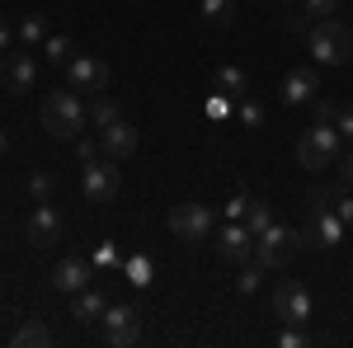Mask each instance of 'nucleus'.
I'll return each mask as SVG.
<instances>
[{
    "instance_id": "0eeeda50",
    "label": "nucleus",
    "mask_w": 353,
    "mask_h": 348,
    "mask_svg": "<svg viewBox=\"0 0 353 348\" xmlns=\"http://www.w3.org/2000/svg\"><path fill=\"white\" fill-rule=\"evenodd\" d=\"M66 85L76 94H104L109 90V66L99 57H71L66 61Z\"/></svg>"
},
{
    "instance_id": "423d86ee",
    "label": "nucleus",
    "mask_w": 353,
    "mask_h": 348,
    "mask_svg": "<svg viewBox=\"0 0 353 348\" xmlns=\"http://www.w3.org/2000/svg\"><path fill=\"white\" fill-rule=\"evenodd\" d=\"M311 311H316V301H311V292H306V283L288 278V283L273 287V316H278V325H306Z\"/></svg>"
},
{
    "instance_id": "58836bf2",
    "label": "nucleus",
    "mask_w": 353,
    "mask_h": 348,
    "mask_svg": "<svg viewBox=\"0 0 353 348\" xmlns=\"http://www.w3.org/2000/svg\"><path fill=\"white\" fill-rule=\"evenodd\" d=\"M5 151H10V136H5V127H0V156H5Z\"/></svg>"
},
{
    "instance_id": "dca6fc26",
    "label": "nucleus",
    "mask_w": 353,
    "mask_h": 348,
    "mask_svg": "<svg viewBox=\"0 0 353 348\" xmlns=\"http://www.w3.org/2000/svg\"><path fill=\"white\" fill-rule=\"evenodd\" d=\"M99 141H104V156H109V161H128L137 151V127L128 118H118V123H109V127L99 132Z\"/></svg>"
},
{
    "instance_id": "7ed1b4c3",
    "label": "nucleus",
    "mask_w": 353,
    "mask_h": 348,
    "mask_svg": "<svg viewBox=\"0 0 353 348\" xmlns=\"http://www.w3.org/2000/svg\"><path fill=\"white\" fill-rule=\"evenodd\" d=\"M339 141H344L339 127H330V123H311V127L297 136V165H306L311 174H321L325 165H334L339 156H344Z\"/></svg>"
},
{
    "instance_id": "ddd939ff",
    "label": "nucleus",
    "mask_w": 353,
    "mask_h": 348,
    "mask_svg": "<svg viewBox=\"0 0 353 348\" xmlns=\"http://www.w3.org/2000/svg\"><path fill=\"white\" fill-rule=\"evenodd\" d=\"M28 245L33 249H52L57 240H61V212H57L52 203H38L33 207V216H28Z\"/></svg>"
},
{
    "instance_id": "b1692460",
    "label": "nucleus",
    "mask_w": 353,
    "mask_h": 348,
    "mask_svg": "<svg viewBox=\"0 0 353 348\" xmlns=\"http://www.w3.org/2000/svg\"><path fill=\"white\" fill-rule=\"evenodd\" d=\"M19 43H24V48H43V43H48V24H43V14H28L24 24H19Z\"/></svg>"
},
{
    "instance_id": "aec40b11",
    "label": "nucleus",
    "mask_w": 353,
    "mask_h": 348,
    "mask_svg": "<svg viewBox=\"0 0 353 348\" xmlns=\"http://www.w3.org/2000/svg\"><path fill=\"white\" fill-rule=\"evenodd\" d=\"M198 14H203L208 28H231V19H236V0H203Z\"/></svg>"
},
{
    "instance_id": "412c9836",
    "label": "nucleus",
    "mask_w": 353,
    "mask_h": 348,
    "mask_svg": "<svg viewBox=\"0 0 353 348\" xmlns=\"http://www.w3.org/2000/svg\"><path fill=\"white\" fill-rule=\"evenodd\" d=\"M344 188H349L344 179H339V184H311V188H306V207H311V212H330V207L339 203Z\"/></svg>"
},
{
    "instance_id": "2eb2a0df",
    "label": "nucleus",
    "mask_w": 353,
    "mask_h": 348,
    "mask_svg": "<svg viewBox=\"0 0 353 348\" xmlns=\"http://www.w3.org/2000/svg\"><path fill=\"white\" fill-rule=\"evenodd\" d=\"M90 287V264H85L81 254H71V259H61V264L52 268V292H66L76 296Z\"/></svg>"
},
{
    "instance_id": "f704fd0d",
    "label": "nucleus",
    "mask_w": 353,
    "mask_h": 348,
    "mask_svg": "<svg viewBox=\"0 0 353 348\" xmlns=\"http://www.w3.org/2000/svg\"><path fill=\"white\" fill-rule=\"evenodd\" d=\"M334 127H339V136H349V141H353V104L339 108V123H334Z\"/></svg>"
},
{
    "instance_id": "393cba45",
    "label": "nucleus",
    "mask_w": 353,
    "mask_h": 348,
    "mask_svg": "<svg viewBox=\"0 0 353 348\" xmlns=\"http://www.w3.org/2000/svg\"><path fill=\"white\" fill-rule=\"evenodd\" d=\"M245 226L259 236V231H269L273 226V212H269V203H259V198H250V212H245Z\"/></svg>"
},
{
    "instance_id": "4468645a",
    "label": "nucleus",
    "mask_w": 353,
    "mask_h": 348,
    "mask_svg": "<svg viewBox=\"0 0 353 348\" xmlns=\"http://www.w3.org/2000/svg\"><path fill=\"white\" fill-rule=\"evenodd\" d=\"M33 81H38V61L28 52H5V61H0V85L14 90V94H24V90H33Z\"/></svg>"
},
{
    "instance_id": "5701e85b",
    "label": "nucleus",
    "mask_w": 353,
    "mask_h": 348,
    "mask_svg": "<svg viewBox=\"0 0 353 348\" xmlns=\"http://www.w3.org/2000/svg\"><path fill=\"white\" fill-rule=\"evenodd\" d=\"M236 287H241V296H254L259 287H264V264H259V259L241 264V278H236Z\"/></svg>"
},
{
    "instance_id": "c9c22d12",
    "label": "nucleus",
    "mask_w": 353,
    "mask_h": 348,
    "mask_svg": "<svg viewBox=\"0 0 353 348\" xmlns=\"http://www.w3.org/2000/svg\"><path fill=\"white\" fill-rule=\"evenodd\" d=\"M334 212H339V216H344V221L353 226V193H349V188L339 193V203H334Z\"/></svg>"
},
{
    "instance_id": "2f4dec72",
    "label": "nucleus",
    "mask_w": 353,
    "mask_h": 348,
    "mask_svg": "<svg viewBox=\"0 0 353 348\" xmlns=\"http://www.w3.org/2000/svg\"><path fill=\"white\" fill-rule=\"evenodd\" d=\"M81 141V161H99L104 156V141H94V136H76Z\"/></svg>"
},
{
    "instance_id": "20e7f679",
    "label": "nucleus",
    "mask_w": 353,
    "mask_h": 348,
    "mask_svg": "<svg viewBox=\"0 0 353 348\" xmlns=\"http://www.w3.org/2000/svg\"><path fill=\"white\" fill-rule=\"evenodd\" d=\"M297 249H301V231L278 226V221H273L269 231H259V236H254V259H259L264 268H288Z\"/></svg>"
},
{
    "instance_id": "4c0bfd02",
    "label": "nucleus",
    "mask_w": 353,
    "mask_h": 348,
    "mask_svg": "<svg viewBox=\"0 0 353 348\" xmlns=\"http://www.w3.org/2000/svg\"><path fill=\"white\" fill-rule=\"evenodd\" d=\"M10 43H14V28L5 24V14H0V52H10Z\"/></svg>"
},
{
    "instance_id": "cd10ccee",
    "label": "nucleus",
    "mask_w": 353,
    "mask_h": 348,
    "mask_svg": "<svg viewBox=\"0 0 353 348\" xmlns=\"http://www.w3.org/2000/svg\"><path fill=\"white\" fill-rule=\"evenodd\" d=\"M311 104H316V123H330V127L339 123V108H344L339 99H325V94H316Z\"/></svg>"
},
{
    "instance_id": "4be33fe9",
    "label": "nucleus",
    "mask_w": 353,
    "mask_h": 348,
    "mask_svg": "<svg viewBox=\"0 0 353 348\" xmlns=\"http://www.w3.org/2000/svg\"><path fill=\"white\" fill-rule=\"evenodd\" d=\"M123 118V108H118V99L113 94H94V104H90V127H109V123H118Z\"/></svg>"
},
{
    "instance_id": "e433bc0d",
    "label": "nucleus",
    "mask_w": 353,
    "mask_h": 348,
    "mask_svg": "<svg viewBox=\"0 0 353 348\" xmlns=\"http://www.w3.org/2000/svg\"><path fill=\"white\" fill-rule=\"evenodd\" d=\"M339 179H344V184L353 188V146L344 151V156H339Z\"/></svg>"
},
{
    "instance_id": "f8f14e48",
    "label": "nucleus",
    "mask_w": 353,
    "mask_h": 348,
    "mask_svg": "<svg viewBox=\"0 0 353 348\" xmlns=\"http://www.w3.org/2000/svg\"><path fill=\"white\" fill-rule=\"evenodd\" d=\"M316 90H321V76H316V66H292L288 71V81L278 85V99L288 108H301L316 99Z\"/></svg>"
},
{
    "instance_id": "bb28decb",
    "label": "nucleus",
    "mask_w": 353,
    "mask_h": 348,
    "mask_svg": "<svg viewBox=\"0 0 353 348\" xmlns=\"http://www.w3.org/2000/svg\"><path fill=\"white\" fill-rule=\"evenodd\" d=\"M241 127H250V132H254V127H264V104H259V99H250V94L241 99Z\"/></svg>"
},
{
    "instance_id": "9b49d317",
    "label": "nucleus",
    "mask_w": 353,
    "mask_h": 348,
    "mask_svg": "<svg viewBox=\"0 0 353 348\" xmlns=\"http://www.w3.org/2000/svg\"><path fill=\"white\" fill-rule=\"evenodd\" d=\"M217 254L226 264H250L254 259V231L245 221H226L217 231Z\"/></svg>"
},
{
    "instance_id": "9d476101",
    "label": "nucleus",
    "mask_w": 353,
    "mask_h": 348,
    "mask_svg": "<svg viewBox=\"0 0 353 348\" xmlns=\"http://www.w3.org/2000/svg\"><path fill=\"white\" fill-rule=\"evenodd\" d=\"M104 344L109 348H132L141 339V325H137V306H109L104 311Z\"/></svg>"
},
{
    "instance_id": "6e6552de",
    "label": "nucleus",
    "mask_w": 353,
    "mask_h": 348,
    "mask_svg": "<svg viewBox=\"0 0 353 348\" xmlns=\"http://www.w3.org/2000/svg\"><path fill=\"white\" fill-rule=\"evenodd\" d=\"M344 231H349V221L334 212H311V221L301 226V245H311V249H334V245L344 240Z\"/></svg>"
},
{
    "instance_id": "1a4fd4ad",
    "label": "nucleus",
    "mask_w": 353,
    "mask_h": 348,
    "mask_svg": "<svg viewBox=\"0 0 353 348\" xmlns=\"http://www.w3.org/2000/svg\"><path fill=\"white\" fill-rule=\"evenodd\" d=\"M170 231L179 240H208L212 236V212L203 203H179V207H170Z\"/></svg>"
},
{
    "instance_id": "72a5a7b5",
    "label": "nucleus",
    "mask_w": 353,
    "mask_h": 348,
    "mask_svg": "<svg viewBox=\"0 0 353 348\" xmlns=\"http://www.w3.org/2000/svg\"><path fill=\"white\" fill-rule=\"evenodd\" d=\"M311 24H316V19H311L306 10H292V14H288V33H306Z\"/></svg>"
},
{
    "instance_id": "a211bd4d",
    "label": "nucleus",
    "mask_w": 353,
    "mask_h": 348,
    "mask_svg": "<svg viewBox=\"0 0 353 348\" xmlns=\"http://www.w3.org/2000/svg\"><path fill=\"white\" fill-rule=\"evenodd\" d=\"M10 344L14 348H52V329L43 320H24L14 334H10Z\"/></svg>"
},
{
    "instance_id": "39448f33",
    "label": "nucleus",
    "mask_w": 353,
    "mask_h": 348,
    "mask_svg": "<svg viewBox=\"0 0 353 348\" xmlns=\"http://www.w3.org/2000/svg\"><path fill=\"white\" fill-rule=\"evenodd\" d=\"M81 188H85V198H90V203H113V198L123 193V170H118V161H109V156L85 161Z\"/></svg>"
},
{
    "instance_id": "f03ea898",
    "label": "nucleus",
    "mask_w": 353,
    "mask_h": 348,
    "mask_svg": "<svg viewBox=\"0 0 353 348\" xmlns=\"http://www.w3.org/2000/svg\"><path fill=\"white\" fill-rule=\"evenodd\" d=\"M306 43L316 52V66H349L353 61V28L344 19H316L306 28Z\"/></svg>"
},
{
    "instance_id": "7c9ffc66",
    "label": "nucleus",
    "mask_w": 353,
    "mask_h": 348,
    "mask_svg": "<svg viewBox=\"0 0 353 348\" xmlns=\"http://www.w3.org/2000/svg\"><path fill=\"white\" fill-rule=\"evenodd\" d=\"M245 212H250V193H236V198H231V203H226V216H231V221H245Z\"/></svg>"
},
{
    "instance_id": "473e14b6",
    "label": "nucleus",
    "mask_w": 353,
    "mask_h": 348,
    "mask_svg": "<svg viewBox=\"0 0 353 348\" xmlns=\"http://www.w3.org/2000/svg\"><path fill=\"white\" fill-rule=\"evenodd\" d=\"M278 344H283V348H301V344H306V334H301V325H288V329L278 334Z\"/></svg>"
},
{
    "instance_id": "f257e3e1",
    "label": "nucleus",
    "mask_w": 353,
    "mask_h": 348,
    "mask_svg": "<svg viewBox=\"0 0 353 348\" xmlns=\"http://www.w3.org/2000/svg\"><path fill=\"white\" fill-rule=\"evenodd\" d=\"M85 123H90V108L81 104V94L66 85V90H52L48 99H43V127L48 136L57 141H76L85 132Z\"/></svg>"
},
{
    "instance_id": "6ab92c4d",
    "label": "nucleus",
    "mask_w": 353,
    "mask_h": 348,
    "mask_svg": "<svg viewBox=\"0 0 353 348\" xmlns=\"http://www.w3.org/2000/svg\"><path fill=\"white\" fill-rule=\"evenodd\" d=\"M217 94H226V99L241 104L245 94H250V76H245L241 66H221V71H217Z\"/></svg>"
},
{
    "instance_id": "c756f323",
    "label": "nucleus",
    "mask_w": 353,
    "mask_h": 348,
    "mask_svg": "<svg viewBox=\"0 0 353 348\" xmlns=\"http://www.w3.org/2000/svg\"><path fill=\"white\" fill-rule=\"evenodd\" d=\"M301 10H306L311 19H330V14L339 10V0H301Z\"/></svg>"
},
{
    "instance_id": "f3484780",
    "label": "nucleus",
    "mask_w": 353,
    "mask_h": 348,
    "mask_svg": "<svg viewBox=\"0 0 353 348\" xmlns=\"http://www.w3.org/2000/svg\"><path fill=\"white\" fill-rule=\"evenodd\" d=\"M104 311H109V301H104V292H94V287H85V292H76V301H71V316H76L81 325L104 320Z\"/></svg>"
},
{
    "instance_id": "c85d7f7f",
    "label": "nucleus",
    "mask_w": 353,
    "mask_h": 348,
    "mask_svg": "<svg viewBox=\"0 0 353 348\" xmlns=\"http://www.w3.org/2000/svg\"><path fill=\"white\" fill-rule=\"evenodd\" d=\"M43 52H48V61H71V38H61V33H57V38L43 43Z\"/></svg>"
},
{
    "instance_id": "a878e982",
    "label": "nucleus",
    "mask_w": 353,
    "mask_h": 348,
    "mask_svg": "<svg viewBox=\"0 0 353 348\" xmlns=\"http://www.w3.org/2000/svg\"><path fill=\"white\" fill-rule=\"evenodd\" d=\"M28 193H33V203H52V193H57V179L48 174V170H38V174L28 179Z\"/></svg>"
}]
</instances>
